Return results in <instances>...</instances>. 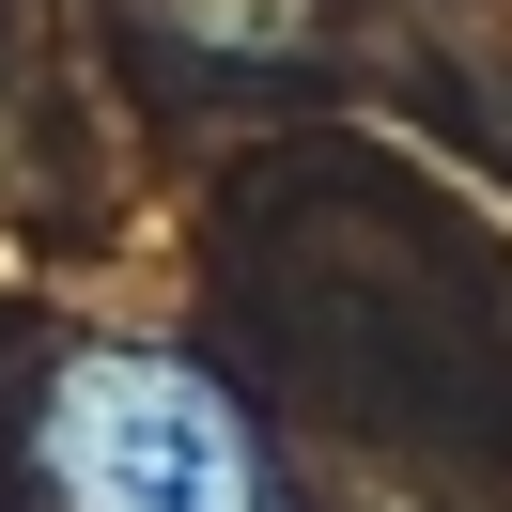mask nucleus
Here are the masks:
<instances>
[{"label": "nucleus", "mask_w": 512, "mask_h": 512, "mask_svg": "<svg viewBox=\"0 0 512 512\" xmlns=\"http://www.w3.org/2000/svg\"><path fill=\"white\" fill-rule=\"evenodd\" d=\"M32 481L63 512H295L249 404L171 342H78L32 404Z\"/></svg>", "instance_id": "nucleus-1"}]
</instances>
